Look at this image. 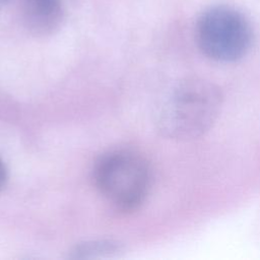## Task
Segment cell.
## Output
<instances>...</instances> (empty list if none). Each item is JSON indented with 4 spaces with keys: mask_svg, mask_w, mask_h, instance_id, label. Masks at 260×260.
Here are the masks:
<instances>
[{
    "mask_svg": "<svg viewBox=\"0 0 260 260\" xmlns=\"http://www.w3.org/2000/svg\"><path fill=\"white\" fill-rule=\"evenodd\" d=\"M222 95L213 82L201 77L177 83L157 113L158 130L168 138L193 140L204 135L217 120Z\"/></svg>",
    "mask_w": 260,
    "mask_h": 260,
    "instance_id": "6da1fadb",
    "label": "cell"
},
{
    "mask_svg": "<svg viewBox=\"0 0 260 260\" xmlns=\"http://www.w3.org/2000/svg\"><path fill=\"white\" fill-rule=\"evenodd\" d=\"M94 183L114 207L131 211L145 199L150 187L146 160L129 150H114L100 158L94 168Z\"/></svg>",
    "mask_w": 260,
    "mask_h": 260,
    "instance_id": "7a4b0ae2",
    "label": "cell"
},
{
    "mask_svg": "<svg viewBox=\"0 0 260 260\" xmlns=\"http://www.w3.org/2000/svg\"><path fill=\"white\" fill-rule=\"evenodd\" d=\"M200 51L209 59L231 63L244 58L252 48L254 34L248 18L230 6H213L203 11L195 25Z\"/></svg>",
    "mask_w": 260,
    "mask_h": 260,
    "instance_id": "3957f363",
    "label": "cell"
},
{
    "mask_svg": "<svg viewBox=\"0 0 260 260\" xmlns=\"http://www.w3.org/2000/svg\"><path fill=\"white\" fill-rule=\"evenodd\" d=\"M20 11L26 27L37 35H47L56 29L62 19V0H19Z\"/></svg>",
    "mask_w": 260,
    "mask_h": 260,
    "instance_id": "277c9868",
    "label": "cell"
},
{
    "mask_svg": "<svg viewBox=\"0 0 260 260\" xmlns=\"http://www.w3.org/2000/svg\"><path fill=\"white\" fill-rule=\"evenodd\" d=\"M123 251L122 245L113 240H94L76 245L71 251L74 259H95L111 258Z\"/></svg>",
    "mask_w": 260,
    "mask_h": 260,
    "instance_id": "5b68a950",
    "label": "cell"
},
{
    "mask_svg": "<svg viewBox=\"0 0 260 260\" xmlns=\"http://www.w3.org/2000/svg\"><path fill=\"white\" fill-rule=\"evenodd\" d=\"M6 180H7V170L3 160L0 158V190L4 187Z\"/></svg>",
    "mask_w": 260,
    "mask_h": 260,
    "instance_id": "8992f818",
    "label": "cell"
}]
</instances>
